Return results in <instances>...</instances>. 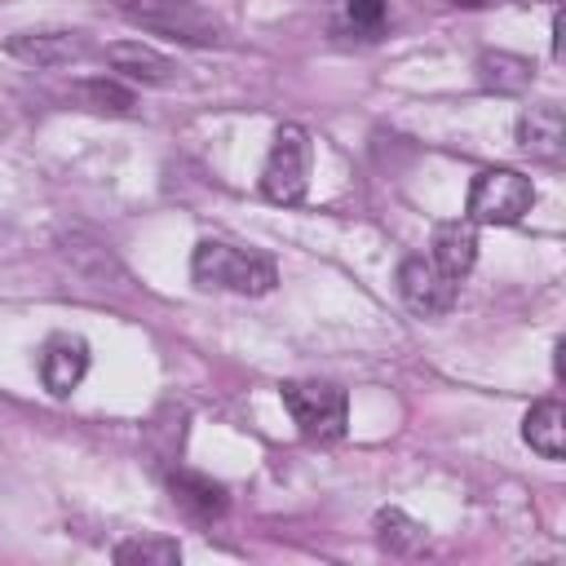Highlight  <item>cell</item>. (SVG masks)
<instances>
[{
	"label": "cell",
	"mask_w": 566,
	"mask_h": 566,
	"mask_svg": "<svg viewBox=\"0 0 566 566\" xmlns=\"http://www.w3.org/2000/svg\"><path fill=\"white\" fill-rule=\"evenodd\" d=\"M376 535L389 553H416L424 544V522L407 517L402 509H380L376 513Z\"/></svg>",
	"instance_id": "obj_15"
},
{
	"label": "cell",
	"mask_w": 566,
	"mask_h": 566,
	"mask_svg": "<svg viewBox=\"0 0 566 566\" xmlns=\"http://www.w3.org/2000/svg\"><path fill=\"white\" fill-rule=\"evenodd\" d=\"M517 142H522L526 155L557 164L562 150H566V119H562V106H553V102L531 106V111L517 119Z\"/></svg>",
	"instance_id": "obj_10"
},
{
	"label": "cell",
	"mask_w": 566,
	"mask_h": 566,
	"mask_svg": "<svg viewBox=\"0 0 566 566\" xmlns=\"http://www.w3.org/2000/svg\"><path fill=\"white\" fill-rule=\"evenodd\" d=\"M283 407L292 411L296 429L314 442H336L349 424V398L340 385L327 380H283Z\"/></svg>",
	"instance_id": "obj_5"
},
{
	"label": "cell",
	"mask_w": 566,
	"mask_h": 566,
	"mask_svg": "<svg viewBox=\"0 0 566 566\" xmlns=\"http://www.w3.org/2000/svg\"><path fill=\"white\" fill-rule=\"evenodd\" d=\"M18 62H31V66H66L75 57H84V35L80 31H22L4 44Z\"/></svg>",
	"instance_id": "obj_8"
},
{
	"label": "cell",
	"mask_w": 566,
	"mask_h": 566,
	"mask_svg": "<svg viewBox=\"0 0 566 566\" xmlns=\"http://www.w3.org/2000/svg\"><path fill=\"white\" fill-rule=\"evenodd\" d=\"M106 62H111L119 75L137 80V84H168V80L177 75V66H172L164 53H155L150 44H142V40L106 44Z\"/></svg>",
	"instance_id": "obj_12"
},
{
	"label": "cell",
	"mask_w": 566,
	"mask_h": 566,
	"mask_svg": "<svg viewBox=\"0 0 566 566\" xmlns=\"http://www.w3.org/2000/svg\"><path fill=\"white\" fill-rule=\"evenodd\" d=\"M535 208V186L517 168H486L469 186L464 217L473 226H513Z\"/></svg>",
	"instance_id": "obj_4"
},
{
	"label": "cell",
	"mask_w": 566,
	"mask_h": 566,
	"mask_svg": "<svg viewBox=\"0 0 566 566\" xmlns=\"http://www.w3.org/2000/svg\"><path fill=\"white\" fill-rule=\"evenodd\" d=\"M478 80H482V88H495V93H522V88H531L535 66L526 57H517V53L495 49V53L478 57Z\"/></svg>",
	"instance_id": "obj_14"
},
{
	"label": "cell",
	"mask_w": 566,
	"mask_h": 566,
	"mask_svg": "<svg viewBox=\"0 0 566 566\" xmlns=\"http://www.w3.org/2000/svg\"><path fill=\"white\" fill-rule=\"evenodd\" d=\"M310 133L301 124H279L274 128V142H270V155H265V168H261V195L270 203H301L305 190H310Z\"/></svg>",
	"instance_id": "obj_3"
},
{
	"label": "cell",
	"mask_w": 566,
	"mask_h": 566,
	"mask_svg": "<svg viewBox=\"0 0 566 566\" xmlns=\"http://www.w3.org/2000/svg\"><path fill=\"white\" fill-rule=\"evenodd\" d=\"M115 562H142V566H177L181 562V544L164 539V535H146V539H124L115 548Z\"/></svg>",
	"instance_id": "obj_16"
},
{
	"label": "cell",
	"mask_w": 566,
	"mask_h": 566,
	"mask_svg": "<svg viewBox=\"0 0 566 566\" xmlns=\"http://www.w3.org/2000/svg\"><path fill=\"white\" fill-rule=\"evenodd\" d=\"M88 371V345L84 336H71V332H57L44 340L40 349V380L53 398H66Z\"/></svg>",
	"instance_id": "obj_7"
},
{
	"label": "cell",
	"mask_w": 566,
	"mask_h": 566,
	"mask_svg": "<svg viewBox=\"0 0 566 566\" xmlns=\"http://www.w3.org/2000/svg\"><path fill=\"white\" fill-rule=\"evenodd\" d=\"M168 491H172V504L190 517V522H212L226 513V491L203 478V473H190V469H177L168 478Z\"/></svg>",
	"instance_id": "obj_11"
},
{
	"label": "cell",
	"mask_w": 566,
	"mask_h": 566,
	"mask_svg": "<svg viewBox=\"0 0 566 566\" xmlns=\"http://www.w3.org/2000/svg\"><path fill=\"white\" fill-rule=\"evenodd\" d=\"M429 256H433V265L447 270L451 279H464V274L473 270V261H478V226H473L469 217L433 226Z\"/></svg>",
	"instance_id": "obj_9"
},
{
	"label": "cell",
	"mask_w": 566,
	"mask_h": 566,
	"mask_svg": "<svg viewBox=\"0 0 566 566\" xmlns=\"http://www.w3.org/2000/svg\"><path fill=\"white\" fill-rule=\"evenodd\" d=\"M75 97H80L84 106L111 111V115H128V111L137 106L133 88H124V84H115V80H84V84H75Z\"/></svg>",
	"instance_id": "obj_17"
},
{
	"label": "cell",
	"mask_w": 566,
	"mask_h": 566,
	"mask_svg": "<svg viewBox=\"0 0 566 566\" xmlns=\"http://www.w3.org/2000/svg\"><path fill=\"white\" fill-rule=\"evenodd\" d=\"M451 4H460V9H482V4H491V0H451Z\"/></svg>",
	"instance_id": "obj_19"
},
{
	"label": "cell",
	"mask_w": 566,
	"mask_h": 566,
	"mask_svg": "<svg viewBox=\"0 0 566 566\" xmlns=\"http://www.w3.org/2000/svg\"><path fill=\"white\" fill-rule=\"evenodd\" d=\"M345 22L363 35H376L385 27V0H345Z\"/></svg>",
	"instance_id": "obj_18"
},
{
	"label": "cell",
	"mask_w": 566,
	"mask_h": 566,
	"mask_svg": "<svg viewBox=\"0 0 566 566\" xmlns=\"http://www.w3.org/2000/svg\"><path fill=\"white\" fill-rule=\"evenodd\" d=\"M522 438L544 460H562V451H566V411H562V402L557 398H539L522 420Z\"/></svg>",
	"instance_id": "obj_13"
},
{
	"label": "cell",
	"mask_w": 566,
	"mask_h": 566,
	"mask_svg": "<svg viewBox=\"0 0 566 566\" xmlns=\"http://www.w3.org/2000/svg\"><path fill=\"white\" fill-rule=\"evenodd\" d=\"M115 9L164 40L177 44H221V22L199 4V0H115Z\"/></svg>",
	"instance_id": "obj_2"
},
{
	"label": "cell",
	"mask_w": 566,
	"mask_h": 566,
	"mask_svg": "<svg viewBox=\"0 0 566 566\" xmlns=\"http://www.w3.org/2000/svg\"><path fill=\"white\" fill-rule=\"evenodd\" d=\"M398 296L411 314L420 318H438L455 305L460 296V279H451L447 270L433 265V256H407L398 265Z\"/></svg>",
	"instance_id": "obj_6"
},
{
	"label": "cell",
	"mask_w": 566,
	"mask_h": 566,
	"mask_svg": "<svg viewBox=\"0 0 566 566\" xmlns=\"http://www.w3.org/2000/svg\"><path fill=\"white\" fill-rule=\"evenodd\" d=\"M190 274H195L199 287H221V292H239V296H265L279 283V270L265 252L217 243V239H203L195 248Z\"/></svg>",
	"instance_id": "obj_1"
}]
</instances>
